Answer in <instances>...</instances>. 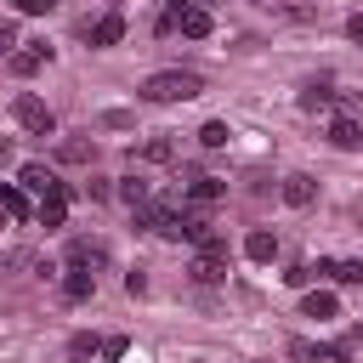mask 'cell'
<instances>
[{"label":"cell","mask_w":363,"mask_h":363,"mask_svg":"<svg viewBox=\"0 0 363 363\" xmlns=\"http://www.w3.org/2000/svg\"><path fill=\"white\" fill-rule=\"evenodd\" d=\"M91 357H102V340L96 335H74L68 340V363H91Z\"/></svg>","instance_id":"obj_17"},{"label":"cell","mask_w":363,"mask_h":363,"mask_svg":"<svg viewBox=\"0 0 363 363\" xmlns=\"http://www.w3.org/2000/svg\"><path fill=\"white\" fill-rule=\"evenodd\" d=\"M119 193H125V204H130V210H142V204H147V182H136V176H130V182H119Z\"/></svg>","instance_id":"obj_23"},{"label":"cell","mask_w":363,"mask_h":363,"mask_svg":"<svg viewBox=\"0 0 363 363\" xmlns=\"http://www.w3.org/2000/svg\"><path fill=\"white\" fill-rule=\"evenodd\" d=\"M199 91H204V79L187 74V68H164V74L142 79V102H193Z\"/></svg>","instance_id":"obj_1"},{"label":"cell","mask_w":363,"mask_h":363,"mask_svg":"<svg viewBox=\"0 0 363 363\" xmlns=\"http://www.w3.org/2000/svg\"><path fill=\"white\" fill-rule=\"evenodd\" d=\"M244 255H250V261H272V255H278V238H272L267 227H255V233L244 238Z\"/></svg>","instance_id":"obj_14"},{"label":"cell","mask_w":363,"mask_h":363,"mask_svg":"<svg viewBox=\"0 0 363 363\" xmlns=\"http://www.w3.org/2000/svg\"><path fill=\"white\" fill-rule=\"evenodd\" d=\"M312 278H335V284H363V261H318Z\"/></svg>","instance_id":"obj_6"},{"label":"cell","mask_w":363,"mask_h":363,"mask_svg":"<svg viewBox=\"0 0 363 363\" xmlns=\"http://www.w3.org/2000/svg\"><path fill=\"white\" fill-rule=\"evenodd\" d=\"M57 153H62V159H68V164H85V159H91V153H96V147H91V142H62V147H57Z\"/></svg>","instance_id":"obj_24"},{"label":"cell","mask_w":363,"mask_h":363,"mask_svg":"<svg viewBox=\"0 0 363 363\" xmlns=\"http://www.w3.org/2000/svg\"><path fill=\"white\" fill-rule=\"evenodd\" d=\"M187 272H193L199 284H221V278H227V255H204V250H199V261H193Z\"/></svg>","instance_id":"obj_9"},{"label":"cell","mask_w":363,"mask_h":363,"mask_svg":"<svg viewBox=\"0 0 363 363\" xmlns=\"http://www.w3.org/2000/svg\"><path fill=\"white\" fill-rule=\"evenodd\" d=\"M57 0H17V11H28V17H45Z\"/></svg>","instance_id":"obj_26"},{"label":"cell","mask_w":363,"mask_h":363,"mask_svg":"<svg viewBox=\"0 0 363 363\" xmlns=\"http://www.w3.org/2000/svg\"><path fill=\"white\" fill-rule=\"evenodd\" d=\"M301 306H306V318H335V312H340V301H335L329 289H306Z\"/></svg>","instance_id":"obj_16"},{"label":"cell","mask_w":363,"mask_h":363,"mask_svg":"<svg viewBox=\"0 0 363 363\" xmlns=\"http://www.w3.org/2000/svg\"><path fill=\"white\" fill-rule=\"evenodd\" d=\"M119 40H125V17H119V11H108V17L91 28V45H119Z\"/></svg>","instance_id":"obj_11"},{"label":"cell","mask_w":363,"mask_h":363,"mask_svg":"<svg viewBox=\"0 0 363 363\" xmlns=\"http://www.w3.org/2000/svg\"><path fill=\"white\" fill-rule=\"evenodd\" d=\"M284 278H289V284H295V289H306V284H312V267H289V272H284Z\"/></svg>","instance_id":"obj_27"},{"label":"cell","mask_w":363,"mask_h":363,"mask_svg":"<svg viewBox=\"0 0 363 363\" xmlns=\"http://www.w3.org/2000/svg\"><path fill=\"white\" fill-rule=\"evenodd\" d=\"M295 352L312 363H346V346H295Z\"/></svg>","instance_id":"obj_18"},{"label":"cell","mask_w":363,"mask_h":363,"mask_svg":"<svg viewBox=\"0 0 363 363\" xmlns=\"http://www.w3.org/2000/svg\"><path fill=\"white\" fill-rule=\"evenodd\" d=\"M91 289H96L91 267H68V278H62V295H68V301H91Z\"/></svg>","instance_id":"obj_10"},{"label":"cell","mask_w":363,"mask_h":363,"mask_svg":"<svg viewBox=\"0 0 363 363\" xmlns=\"http://www.w3.org/2000/svg\"><path fill=\"white\" fill-rule=\"evenodd\" d=\"M329 102H335V91H329V85H318V79L301 91V108H329Z\"/></svg>","instance_id":"obj_20"},{"label":"cell","mask_w":363,"mask_h":363,"mask_svg":"<svg viewBox=\"0 0 363 363\" xmlns=\"http://www.w3.org/2000/svg\"><path fill=\"white\" fill-rule=\"evenodd\" d=\"M108 261V244H96V238H74L68 244V267H102Z\"/></svg>","instance_id":"obj_5"},{"label":"cell","mask_w":363,"mask_h":363,"mask_svg":"<svg viewBox=\"0 0 363 363\" xmlns=\"http://www.w3.org/2000/svg\"><path fill=\"white\" fill-rule=\"evenodd\" d=\"M170 28H182L187 40H204V34H210V11H204V6H182V11L170 17Z\"/></svg>","instance_id":"obj_3"},{"label":"cell","mask_w":363,"mask_h":363,"mask_svg":"<svg viewBox=\"0 0 363 363\" xmlns=\"http://www.w3.org/2000/svg\"><path fill=\"white\" fill-rule=\"evenodd\" d=\"M170 153H176V147H170L164 136H153V142H142V159H147V164H170Z\"/></svg>","instance_id":"obj_21"},{"label":"cell","mask_w":363,"mask_h":363,"mask_svg":"<svg viewBox=\"0 0 363 363\" xmlns=\"http://www.w3.org/2000/svg\"><path fill=\"white\" fill-rule=\"evenodd\" d=\"M312 193H318V187H312V176H284V204L306 210V204H312Z\"/></svg>","instance_id":"obj_13"},{"label":"cell","mask_w":363,"mask_h":363,"mask_svg":"<svg viewBox=\"0 0 363 363\" xmlns=\"http://www.w3.org/2000/svg\"><path fill=\"white\" fill-rule=\"evenodd\" d=\"M0 210H6V216H17V221H23V216H28V199H23V193H17V187H6V182H0Z\"/></svg>","instance_id":"obj_19"},{"label":"cell","mask_w":363,"mask_h":363,"mask_svg":"<svg viewBox=\"0 0 363 363\" xmlns=\"http://www.w3.org/2000/svg\"><path fill=\"white\" fill-rule=\"evenodd\" d=\"M34 221H40V227H62V221H68V187L45 193V199H40V210H34Z\"/></svg>","instance_id":"obj_4"},{"label":"cell","mask_w":363,"mask_h":363,"mask_svg":"<svg viewBox=\"0 0 363 363\" xmlns=\"http://www.w3.org/2000/svg\"><path fill=\"white\" fill-rule=\"evenodd\" d=\"M23 187H34V193H40V199H45V193H57V187H62V182H57V176H51V170H45V164H23Z\"/></svg>","instance_id":"obj_15"},{"label":"cell","mask_w":363,"mask_h":363,"mask_svg":"<svg viewBox=\"0 0 363 363\" xmlns=\"http://www.w3.org/2000/svg\"><path fill=\"white\" fill-rule=\"evenodd\" d=\"M40 62H51V45H23V51H11V74H34Z\"/></svg>","instance_id":"obj_12"},{"label":"cell","mask_w":363,"mask_h":363,"mask_svg":"<svg viewBox=\"0 0 363 363\" xmlns=\"http://www.w3.org/2000/svg\"><path fill=\"white\" fill-rule=\"evenodd\" d=\"M329 142H335V147H346V153H352V147H363V130H357V119H352V113H340V119L329 125Z\"/></svg>","instance_id":"obj_7"},{"label":"cell","mask_w":363,"mask_h":363,"mask_svg":"<svg viewBox=\"0 0 363 363\" xmlns=\"http://www.w3.org/2000/svg\"><path fill=\"white\" fill-rule=\"evenodd\" d=\"M125 352H130V340H125V335H108V340H102V357H108V363H119Z\"/></svg>","instance_id":"obj_25"},{"label":"cell","mask_w":363,"mask_h":363,"mask_svg":"<svg viewBox=\"0 0 363 363\" xmlns=\"http://www.w3.org/2000/svg\"><path fill=\"white\" fill-rule=\"evenodd\" d=\"M227 136H233V130H227L221 119H210V125L199 130V142H204V147H227Z\"/></svg>","instance_id":"obj_22"},{"label":"cell","mask_w":363,"mask_h":363,"mask_svg":"<svg viewBox=\"0 0 363 363\" xmlns=\"http://www.w3.org/2000/svg\"><path fill=\"white\" fill-rule=\"evenodd\" d=\"M6 159H11V147H6V136H0V164H6Z\"/></svg>","instance_id":"obj_30"},{"label":"cell","mask_w":363,"mask_h":363,"mask_svg":"<svg viewBox=\"0 0 363 363\" xmlns=\"http://www.w3.org/2000/svg\"><path fill=\"white\" fill-rule=\"evenodd\" d=\"M346 34H352V40L363 45V11H357V17H346Z\"/></svg>","instance_id":"obj_28"},{"label":"cell","mask_w":363,"mask_h":363,"mask_svg":"<svg viewBox=\"0 0 363 363\" xmlns=\"http://www.w3.org/2000/svg\"><path fill=\"white\" fill-rule=\"evenodd\" d=\"M11 113H17V125H23V130H34V136H57V113H51L40 96H28V91H23V96L11 102Z\"/></svg>","instance_id":"obj_2"},{"label":"cell","mask_w":363,"mask_h":363,"mask_svg":"<svg viewBox=\"0 0 363 363\" xmlns=\"http://www.w3.org/2000/svg\"><path fill=\"white\" fill-rule=\"evenodd\" d=\"M227 193V182H216V176H187V199L193 204H216Z\"/></svg>","instance_id":"obj_8"},{"label":"cell","mask_w":363,"mask_h":363,"mask_svg":"<svg viewBox=\"0 0 363 363\" xmlns=\"http://www.w3.org/2000/svg\"><path fill=\"white\" fill-rule=\"evenodd\" d=\"M164 6H170V11H182V6H199V0H164Z\"/></svg>","instance_id":"obj_29"}]
</instances>
